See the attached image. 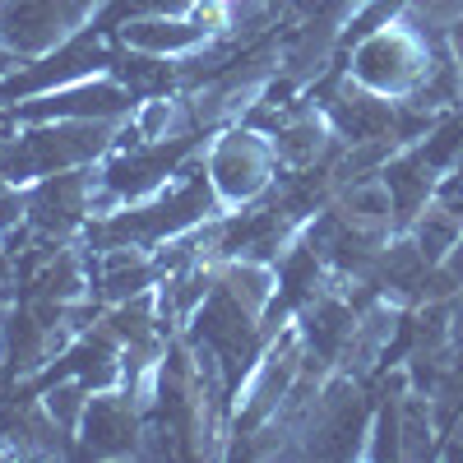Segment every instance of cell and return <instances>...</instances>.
<instances>
[{
  "instance_id": "6da1fadb",
  "label": "cell",
  "mask_w": 463,
  "mask_h": 463,
  "mask_svg": "<svg viewBox=\"0 0 463 463\" xmlns=\"http://www.w3.org/2000/svg\"><path fill=\"white\" fill-rule=\"evenodd\" d=\"M126 121H24V130H0V181L33 185L56 172L102 163Z\"/></svg>"
},
{
  "instance_id": "7a4b0ae2",
  "label": "cell",
  "mask_w": 463,
  "mask_h": 463,
  "mask_svg": "<svg viewBox=\"0 0 463 463\" xmlns=\"http://www.w3.org/2000/svg\"><path fill=\"white\" fill-rule=\"evenodd\" d=\"M427 28L431 24H421L412 10L366 28L357 37L353 56H347V80L380 93V98H394V102L412 98L421 84H427V74L436 70V61L449 52V47L436 43Z\"/></svg>"
},
{
  "instance_id": "3957f363",
  "label": "cell",
  "mask_w": 463,
  "mask_h": 463,
  "mask_svg": "<svg viewBox=\"0 0 463 463\" xmlns=\"http://www.w3.org/2000/svg\"><path fill=\"white\" fill-rule=\"evenodd\" d=\"M204 172L218 190V204L222 209H241L255 204L260 195H269L283 172L274 139L255 126H232L222 130L209 148H204Z\"/></svg>"
},
{
  "instance_id": "277c9868",
  "label": "cell",
  "mask_w": 463,
  "mask_h": 463,
  "mask_svg": "<svg viewBox=\"0 0 463 463\" xmlns=\"http://www.w3.org/2000/svg\"><path fill=\"white\" fill-rule=\"evenodd\" d=\"M93 218V167L56 172L24 185V227L43 250H61Z\"/></svg>"
},
{
  "instance_id": "5b68a950",
  "label": "cell",
  "mask_w": 463,
  "mask_h": 463,
  "mask_svg": "<svg viewBox=\"0 0 463 463\" xmlns=\"http://www.w3.org/2000/svg\"><path fill=\"white\" fill-rule=\"evenodd\" d=\"M107 0H0V43L24 61L84 33Z\"/></svg>"
},
{
  "instance_id": "8992f818",
  "label": "cell",
  "mask_w": 463,
  "mask_h": 463,
  "mask_svg": "<svg viewBox=\"0 0 463 463\" xmlns=\"http://www.w3.org/2000/svg\"><path fill=\"white\" fill-rule=\"evenodd\" d=\"M80 445L93 458H126L139 454L144 440V412L126 390H98L89 394V408L80 417Z\"/></svg>"
},
{
  "instance_id": "52a82bcc",
  "label": "cell",
  "mask_w": 463,
  "mask_h": 463,
  "mask_svg": "<svg viewBox=\"0 0 463 463\" xmlns=\"http://www.w3.org/2000/svg\"><path fill=\"white\" fill-rule=\"evenodd\" d=\"M213 37V24L204 14H148V19H130L121 24V47L144 52V56H163V61H181L190 52H200Z\"/></svg>"
},
{
  "instance_id": "ba28073f",
  "label": "cell",
  "mask_w": 463,
  "mask_h": 463,
  "mask_svg": "<svg viewBox=\"0 0 463 463\" xmlns=\"http://www.w3.org/2000/svg\"><path fill=\"white\" fill-rule=\"evenodd\" d=\"M5 279H10V255L0 250V288H5Z\"/></svg>"
},
{
  "instance_id": "9c48e42d",
  "label": "cell",
  "mask_w": 463,
  "mask_h": 463,
  "mask_svg": "<svg viewBox=\"0 0 463 463\" xmlns=\"http://www.w3.org/2000/svg\"><path fill=\"white\" fill-rule=\"evenodd\" d=\"M0 371H5V366H0Z\"/></svg>"
}]
</instances>
